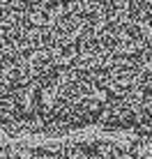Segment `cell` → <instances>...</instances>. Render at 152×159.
Segmentation results:
<instances>
[{
  "label": "cell",
  "mask_w": 152,
  "mask_h": 159,
  "mask_svg": "<svg viewBox=\"0 0 152 159\" xmlns=\"http://www.w3.org/2000/svg\"><path fill=\"white\" fill-rule=\"evenodd\" d=\"M0 125L152 134V0H0Z\"/></svg>",
  "instance_id": "6da1fadb"
}]
</instances>
